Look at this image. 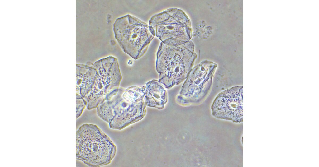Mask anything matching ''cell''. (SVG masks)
I'll return each instance as SVG.
<instances>
[{
    "label": "cell",
    "mask_w": 319,
    "mask_h": 167,
    "mask_svg": "<svg viewBox=\"0 0 319 167\" xmlns=\"http://www.w3.org/2000/svg\"><path fill=\"white\" fill-rule=\"evenodd\" d=\"M155 35L161 42L172 46L189 41L191 38L189 19L182 10L170 8L153 16L149 21Z\"/></svg>",
    "instance_id": "4"
},
{
    "label": "cell",
    "mask_w": 319,
    "mask_h": 167,
    "mask_svg": "<svg viewBox=\"0 0 319 167\" xmlns=\"http://www.w3.org/2000/svg\"><path fill=\"white\" fill-rule=\"evenodd\" d=\"M93 65L97 71L95 83L91 91L84 99L88 110L97 108L116 94L122 78L117 60L112 56L102 58Z\"/></svg>",
    "instance_id": "6"
},
{
    "label": "cell",
    "mask_w": 319,
    "mask_h": 167,
    "mask_svg": "<svg viewBox=\"0 0 319 167\" xmlns=\"http://www.w3.org/2000/svg\"><path fill=\"white\" fill-rule=\"evenodd\" d=\"M96 70L93 65L76 64V91L84 99L90 93L94 85Z\"/></svg>",
    "instance_id": "9"
},
{
    "label": "cell",
    "mask_w": 319,
    "mask_h": 167,
    "mask_svg": "<svg viewBox=\"0 0 319 167\" xmlns=\"http://www.w3.org/2000/svg\"><path fill=\"white\" fill-rule=\"evenodd\" d=\"M215 66L213 63L206 61L192 69L177 96L178 101L185 104L202 100L211 89Z\"/></svg>",
    "instance_id": "7"
},
{
    "label": "cell",
    "mask_w": 319,
    "mask_h": 167,
    "mask_svg": "<svg viewBox=\"0 0 319 167\" xmlns=\"http://www.w3.org/2000/svg\"><path fill=\"white\" fill-rule=\"evenodd\" d=\"M143 100L136 102L125 92L124 88H119L116 94L105 100L97 108V114L109 123L112 129L121 130L145 112Z\"/></svg>",
    "instance_id": "5"
},
{
    "label": "cell",
    "mask_w": 319,
    "mask_h": 167,
    "mask_svg": "<svg viewBox=\"0 0 319 167\" xmlns=\"http://www.w3.org/2000/svg\"><path fill=\"white\" fill-rule=\"evenodd\" d=\"M113 30L124 52L135 60L145 53L155 35L154 30L149 25L129 14L117 19Z\"/></svg>",
    "instance_id": "3"
},
{
    "label": "cell",
    "mask_w": 319,
    "mask_h": 167,
    "mask_svg": "<svg viewBox=\"0 0 319 167\" xmlns=\"http://www.w3.org/2000/svg\"><path fill=\"white\" fill-rule=\"evenodd\" d=\"M76 158L90 167L109 164L116 153V146L97 126L85 123L76 132Z\"/></svg>",
    "instance_id": "2"
},
{
    "label": "cell",
    "mask_w": 319,
    "mask_h": 167,
    "mask_svg": "<svg viewBox=\"0 0 319 167\" xmlns=\"http://www.w3.org/2000/svg\"><path fill=\"white\" fill-rule=\"evenodd\" d=\"M76 118L77 119L81 115L86 106H87V103L83 97L77 93L76 94Z\"/></svg>",
    "instance_id": "11"
},
{
    "label": "cell",
    "mask_w": 319,
    "mask_h": 167,
    "mask_svg": "<svg viewBox=\"0 0 319 167\" xmlns=\"http://www.w3.org/2000/svg\"><path fill=\"white\" fill-rule=\"evenodd\" d=\"M196 57L191 42L172 46L161 42L156 55L159 81L169 89L184 81L192 69Z\"/></svg>",
    "instance_id": "1"
},
{
    "label": "cell",
    "mask_w": 319,
    "mask_h": 167,
    "mask_svg": "<svg viewBox=\"0 0 319 167\" xmlns=\"http://www.w3.org/2000/svg\"><path fill=\"white\" fill-rule=\"evenodd\" d=\"M212 115L236 123L243 122V86H236L216 96L211 107Z\"/></svg>",
    "instance_id": "8"
},
{
    "label": "cell",
    "mask_w": 319,
    "mask_h": 167,
    "mask_svg": "<svg viewBox=\"0 0 319 167\" xmlns=\"http://www.w3.org/2000/svg\"><path fill=\"white\" fill-rule=\"evenodd\" d=\"M144 98L146 104L159 109L163 108L167 100V92L159 80L153 79L146 84Z\"/></svg>",
    "instance_id": "10"
}]
</instances>
